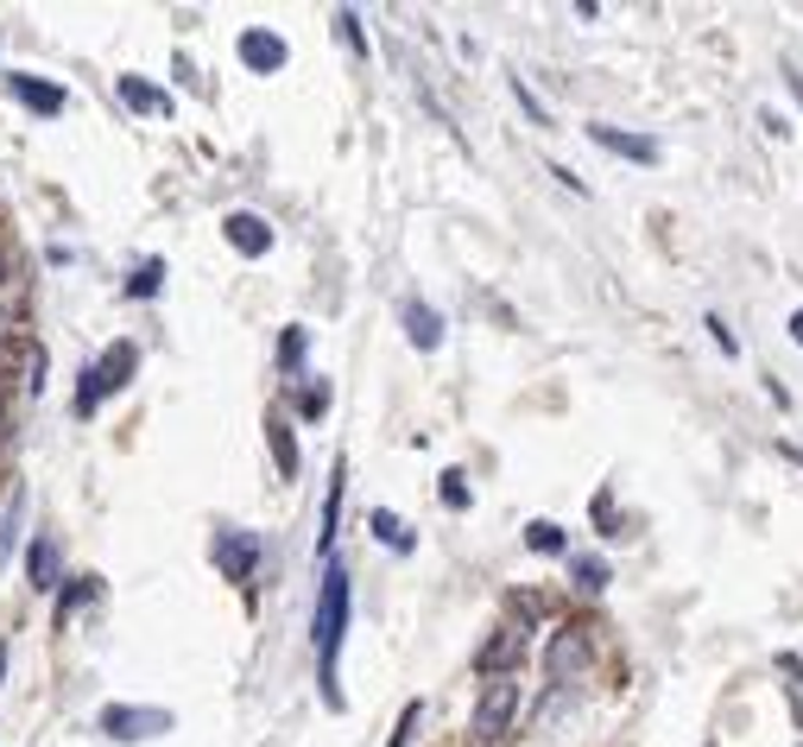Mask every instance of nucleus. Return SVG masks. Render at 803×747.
Segmentation results:
<instances>
[{"instance_id": "nucleus-1", "label": "nucleus", "mask_w": 803, "mask_h": 747, "mask_svg": "<svg viewBox=\"0 0 803 747\" xmlns=\"http://www.w3.org/2000/svg\"><path fill=\"white\" fill-rule=\"evenodd\" d=\"M342 634H349V570L329 558L323 583H317V615H310V646H317V678H323V703H329V710H342V684H336Z\"/></svg>"}, {"instance_id": "nucleus-2", "label": "nucleus", "mask_w": 803, "mask_h": 747, "mask_svg": "<svg viewBox=\"0 0 803 747\" xmlns=\"http://www.w3.org/2000/svg\"><path fill=\"white\" fill-rule=\"evenodd\" d=\"M209 558H216V570H222L228 583H253V570H260V558H266V545H260V532H248V526H216Z\"/></svg>"}, {"instance_id": "nucleus-3", "label": "nucleus", "mask_w": 803, "mask_h": 747, "mask_svg": "<svg viewBox=\"0 0 803 747\" xmlns=\"http://www.w3.org/2000/svg\"><path fill=\"white\" fill-rule=\"evenodd\" d=\"M133 367H140V349H133V342H121V349H108V355L96 361V367H89V374H82V393H76V413L89 418L101 406V393H121L127 381H133Z\"/></svg>"}, {"instance_id": "nucleus-4", "label": "nucleus", "mask_w": 803, "mask_h": 747, "mask_svg": "<svg viewBox=\"0 0 803 747\" xmlns=\"http://www.w3.org/2000/svg\"><path fill=\"white\" fill-rule=\"evenodd\" d=\"M513 716H519V678H487V691L475 703V741L494 747L513 728Z\"/></svg>"}, {"instance_id": "nucleus-5", "label": "nucleus", "mask_w": 803, "mask_h": 747, "mask_svg": "<svg viewBox=\"0 0 803 747\" xmlns=\"http://www.w3.org/2000/svg\"><path fill=\"white\" fill-rule=\"evenodd\" d=\"M101 735H108V741H152V735H172V710L108 703V710H101Z\"/></svg>"}, {"instance_id": "nucleus-6", "label": "nucleus", "mask_w": 803, "mask_h": 747, "mask_svg": "<svg viewBox=\"0 0 803 747\" xmlns=\"http://www.w3.org/2000/svg\"><path fill=\"white\" fill-rule=\"evenodd\" d=\"M519 659H526V627H494V640L475 652V671H487V678H513Z\"/></svg>"}, {"instance_id": "nucleus-7", "label": "nucleus", "mask_w": 803, "mask_h": 747, "mask_svg": "<svg viewBox=\"0 0 803 747\" xmlns=\"http://www.w3.org/2000/svg\"><path fill=\"white\" fill-rule=\"evenodd\" d=\"M7 96L20 108H32V114H64V102H70L64 83H45V77H32V70H13L7 77Z\"/></svg>"}, {"instance_id": "nucleus-8", "label": "nucleus", "mask_w": 803, "mask_h": 747, "mask_svg": "<svg viewBox=\"0 0 803 747\" xmlns=\"http://www.w3.org/2000/svg\"><path fill=\"white\" fill-rule=\"evenodd\" d=\"M222 234H228V248H234V254H266V248H273L266 216H253V209H234V216L222 222Z\"/></svg>"}, {"instance_id": "nucleus-9", "label": "nucleus", "mask_w": 803, "mask_h": 747, "mask_svg": "<svg viewBox=\"0 0 803 747\" xmlns=\"http://www.w3.org/2000/svg\"><path fill=\"white\" fill-rule=\"evenodd\" d=\"M588 140L595 146H607V153H620V158H632V165H658V140H646V133H620V128H588Z\"/></svg>"}, {"instance_id": "nucleus-10", "label": "nucleus", "mask_w": 803, "mask_h": 747, "mask_svg": "<svg viewBox=\"0 0 803 747\" xmlns=\"http://www.w3.org/2000/svg\"><path fill=\"white\" fill-rule=\"evenodd\" d=\"M582 666H588V634H582V627H563L551 640V678L563 684V678H576Z\"/></svg>"}, {"instance_id": "nucleus-11", "label": "nucleus", "mask_w": 803, "mask_h": 747, "mask_svg": "<svg viewBox=\"0 0 803 747\" xmlns=\"http://www.w3.org/2000/svg\"><path fill=\"white\" fill-rule=\"evenodd\" d=\"M241 64L248 70H285V39L278 32H241Z\"/></svg>"}, {"instance_id": "nucleus-12", "label": "nucleus", "mask_w": 803, "mask_h": 747, "mask_svg": "<svg viewBox=\"0 0 803 747\" xmlns=\"http://www.w3.org/2000/svg\"><path fill=\"white\" fill-rule=\"evenodd\" d=\"M399 317H405V336H411V349H425V355H430V349L443 342V317H437L430 305L405 298V310H399Z\"/></svg>"}, {"instance_id": "nucleus-13", "label": "nucleus", "mask_w": 803, "mask_h": 747, "mask_svg": "<svg viewBox=\"0 0 803 747\" xmlns=\"http://www.w3.org/2000/svg\"><path fill=\"white\" fill-rule=\"evenodd\" d=\"M25 576H32V590H57V539L38 532L32 551H25Z\"/></svg>"}, {"instance_id": "nucleus-14", "label": "nucleus", "mask_w": 803, "mask_h": 747, "mask_svg": "<svg viewBox=\"0 0 803 747\" xmlns=\"http://www.w3.org/2000/svg\"><path fill=\"white\" fill-rule=\"evenodd\" d=\"M121 96L140 108V114H172V96H165V89H152V83H140V77H121Z\"/></svg>"}, {"instance_id": "nucleus-15", "label": "nucleus", "mask_w": 803, "mask_h": 747, "mask_svg": "<svg viewBox=\"0 0 803 747\" xmlns=\"http://www.w3.org/2000/svg\"><path fill=\"white\" fill-rule=\"evenodd\" d=\"M266 443L278 457V475H298V443H292V425L285 418H266Z\"/></svg>"}, {"instance_id": "nucleus-16", "label": "nucleus", "mask_w": 803, "mask_h": 747, "mask_svg": "<svg viewBox=\"0 0 803 747\" xmlns=\"http://www.w3.org/2000/svg\"><path fill=\"white\" fill-rule=\"evenodd\" d=\"M367 526L380 532V545H393V551H411V532H405V519H399V514L374 507V514H367Z\"/></svg>"}, {"instance_id": "nucleus-17", "label": "nucleus", "mask_w": 803, "mask_h": 747, "mask_svg": "<svg viewBox=\"0 0 803 747\" xmlns=\"http://www.w3.org/2000/svg\"><path fill=\"white\" fill-rule=\"evenodd\" d=\"M526 545H531V551H551V558H557V551H563L570 539H563V526H551V519H531V526H526Z\"/></svg>"}, {"instance_id": "nucleus-18", "label": "nucleus", "mask_w": 803, "mask_h": 747, "mask_svg": "<svg viewBox=\"0 0 803 747\" xmlns=\"http://www.w3.org/2000/svg\"><path fill=\"white\" fill-rule=\"evenodd\" d=\"M570 576H576V590H607V564L602 558H570Z\"/></svg>"}, {"instance_id": "nucleus-19", "label": "nucleus", "mask_w": 803, "mask_h": 747, "mask_svg": "<svg viewBox=\"0 0 803 747\" xmlns=\"http://www.w3.org/2000/svg\"><path fill=\"white\" fill-rule=\"evenodd\" d=\"M158 285H165V266H158V260H140V273L127 279V298H152Z\"/></svg>"}, {"instance_id": "nucleus-20", "label": "nucleus", "mask_w": 803, "mask_h": 747, "mask_svg": "<svg viewBox=\"0 0 803 747\" xmlns=\"http://www.w3.org/2000/svg\"><path fill=\"white\" fill-rule=\"evenodd\" d=\"M418 722H425V703H405V710H399V722H393V741H386V747H411Z\"/></svg>"}, {"instance_id": "nucleus-21", "label": "nucleus", "mask_w": 803, "mask_h": 747, "mask_svg": "<svg viewBox=\"0 0 803 747\" xmlns=\"http://www.w3.org/2000/svg\"><path fill=\"white\" fill-rule=\"evenodd\" d=\"M336 39H342L354 57H367V32H361V20H354V13H336Z\"/></svg>"}, {"instance_id": "nucleus-22", "label": "nucleus", "mask_w": 803, "mask_h": 747, "mask_svg": "<svg viewBox=\"0 0 803 747\" xmlns=\"http://www.w3.org/2000/svg\"><path fill=\"white\" fill-rule=\"evenodd\" d=\"M298 413H304V418H323V413H329V387H323V381L298 387Z\"/></svg>"}, {"instance_id": "nucleus-23", "label": "nucleus", "mask_w": 803, "mask_h": 747, "mask_svg": "<svg viewBox=\"0 0 803 747\" xmlns=\"http://www.w3.org/2000/svg\"><path fill=\"white\" fill-rule=\"evenodd\" d=\"M96 595H101V583H96V576H76V590L64 595V602H57V620L70 615V608H82V602H96Z\"/></svg>"}, {"instance_id": "nucleus-24", "label": "nucleus", "mask_w": 803, "mask_h": 747, "mask_svg": "<svg viewBox=\"0 0 803 747\" xmlns=\"http://www.w3.org/2000/svg\"><path fill=\"white\" fill-rule=\"evenodd\" d=\"M298 361H304V330L292 323V330H285V342H278V367H298Z\"/></svg>"}, {"instance_id": "nucleus-25", "label": "nucleus", "mask_w": 803, "mask_h": 747, "mask_svg": "<svg viewBox=\"0 0 803 747\" xmlns=\"http://www.w3.org/2000/svg\"><path fill=\"white\" fill-rule=\"evenodd\" d=\"M513 96H519V108H526V114H531V121H538V128H551V114H544V102H538V96H531V89H526V83H519V77H513Z\"/></svg>"}, {"instance_id": "nucleus-26", "label": "nucleus", "mask_w": 803, "mask_h": 747, "mask_svg": "<svg viewBox=\"0 0 803 747\" xmlns=\"http://www.w3.org/2000/svg\"><path fill=\"white\" fill-rule=\"evenodd\" d=\"M443 507H455V514H462V507H469V482H462V475H443Z\"/></svg>"}, {"instance_id": "nucleus-27", "label": "nucleus", "mask_w": 803, "mask_h": 747, "mask_svg": "<svg viewBox=\"0 0 803 747\" xmlns=\"http://www.w3.org/2000/svg\"><path fill=\"white\" fill-rule=\"evenodd\" d=\"M708 336H715V349H722V355H734V349H740V342H734V330L722 323V317H708Z\"/></svg>"}, {"instance_id": "nucleus-28", "label": "nucleus", "mask_w": 803, "mask_h": 747, "mask_svg": "<svg viewBox=\"0 0 803 747\" xmlns=\"http://www.w3.org/2000/svg\"><path fill=\"white\" fill-rule=\"evenodd\" d=\"M784 83H791V96L803 102V77H798V70H784Z\"/></svg>"}, {"instance_id": "nucleus-29", "label": "nucleus", "mask_w": 803, "mask_h": 747, "mask_svg": "<svg viewBox=\"0 0 803 747\" xmlns=\"http://www.w3.org/2000/svg\"><path fill=\"white\" fill-rule=\"evenodd\" d=\"M791 336H798V342H803V310H798V317H791Z\"/></svg>"}, {"instance_id": "nucleus-30", "label": "nucleus", "mask_w": 803, "mask_h": 747, "mask_svg": "<svg viewBox=\"0 0 803 747\" xmlns=\"http://www.w3.org/2000/svg\"><path fill=\"white\" fill-rule=\"evenodd\" d=\"M0 671H7V640H0Z\"/></svg>"}, {"instance_id": "nucleus-31", "label": "nucleus", "mask_w": 803, "mask_h": 747, "mask_svg": "<svg viewBox=\"0 0 803 747\" xmlns=\"http://www.w3.org/2000/svg\"><path fill=\"white\" fill-rule=\"evenodd\" d=\"M791 457H798V469H803V450H798V443H791Z\"/></svg>"}, {"instance_id": "nucleus-32", "label": "nucleus", "mask_w": 803, "mask_h": 747, "mask_svg": "<svg viewBox=\"0 0 803 747\" xmlns=\"http://www.w3.org/2000/svg\"><path fill=\"white\" fill-rule=\"evenodd\" d=\"M0 273H7V266H0Z\"/></svg>"}]
</instances>
